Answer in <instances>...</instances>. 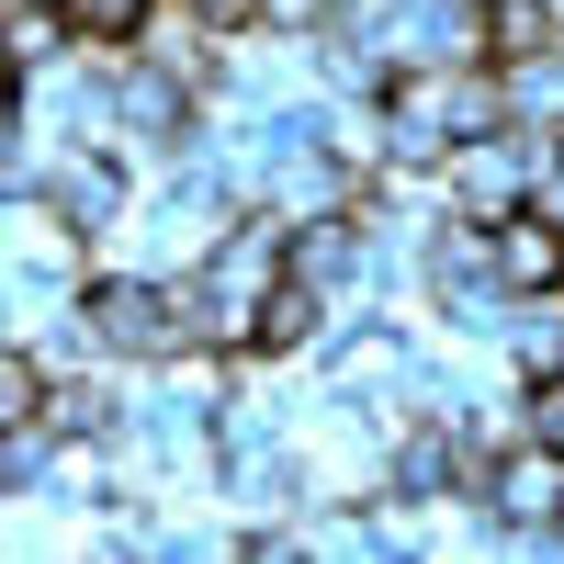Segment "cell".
<instances>
[{
  "instance_id": "6",
  "label": "cell",
  "mask_w": 564,
  "mask_h": 564,
  "mask_svg": "<svg viewBox=\"0 0 564 564\" xmlns=\"http://www.w3.org/2000/svg\"><path fill=\"white\" fill-rule=\"evenodd\" d=\"M193 12H204V23H226V34H249V23L271 12V0H193Z\"/></svg>"
},
{
  "instance_id": "2",
  "label": "cell",
  "mask_w": 564,
  "mask_h": 564,
  "mask_svg": "<svg viewBox=\"0 0 564 564\" xmlns=\"http://www.w3.org/2000/svg\"><path fill=\"white\" fill-rule=\"evenodd\" d=\"M497 282L508 294H564V215H542V204L497 215Z\"/></svg>"
},
{
  "instance_id": "5",
  "label": "cell",
  "mask_w": 564,
  "mask_h": 564,
  "mask_svg": "<svg viewBox=\"0 0 564 564\" xmlns=\"http://www.w3.org/2000/svg\"><path fill=\"white\" fill-rule=\"evenodd\" d=\"M531 441L564 452V372H542V384H531Z\"/></svg>"
},
{
  "instance_id": "4",
  "label": "cell",
  "mask_w": 564,
  "mask_h": 564,
  "mask_svg": "<svg viewBox=\"0 0 564 564\" xmlns=\"http://www.w3.org/2000/svg\"><path fill=\"white\" fill-rule=\"evenodd\" d=\"M497 350H508V372H520V384L564 372V294H508V316H497Z\"/></svg>"
},
{
  "instance_id": "3",
  "label": "cell",
  "mask_w": 564,
  "mask_h": 564,
  "mask_svg": "<svg viewBox=\"0 0 564 564\" xmlns=\"http://www.w3.org/2000/svg\"><path fill=\"white\" fill-rule=\"evenodd\" d=\"M45 430H57V441H124V384L102 361H68L57 395H45Z\"/></svg>"
},
{
  "instance_id": "1",
  "label": "cell",
  "mask_w": 564,
  "mask_h": 564,
  "mask_svg": "<svg viewBox=\"0 0 564 564\" xmlns=\"http://www.w3.org/2000/svg\"><path fill=\"white\" fill-rule=\"evenodd\" d=\"M441 181H452V215H520L531 204V124H497V135H463V148L441 159Z\"/></svg>"
}]
</instances>
